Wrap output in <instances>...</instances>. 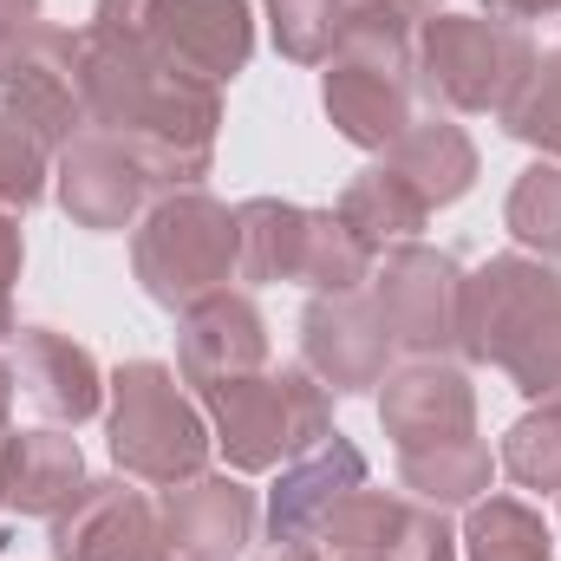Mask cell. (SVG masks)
Segmentation results:
<instances>
[{"instance_id":"e0dca14e","label":"cell","mask_w":561,"mask_h":561,"mask_svg":"<svg viewBox=\"0 0 561 561\" xmlns=\"http://www.w3.org/2000/svg\"><path fill=\"white\" fill-rule=\"evenodd\" d=\"M379 424L399 450L470 437L477 431V386L457 359H405L379 379Z\"/></svg>"},{"instance_id":"1f68e13d","label":"cell","mask_w":561,"mask_h":561,"mask_svg":"<svg viewBox=\"0 0 561 561\" xmlns=\"http://www.w3.org/2000/svg\"><path fill=\"white\" fill-rule=\"evenodd\" d=\"M490 13H503V20H556L561 13V0H490Z\"/></svg>"},{"instance_id":"603a6c76","label":"cell","mask_w":561,"mask_h":561,"mask_svg":"<svg viewBox=\"0 0 561 561\" xmlns=\"http://www.w3.org/2000/svg\"><path fill=\"white\" fill-rule=\"evenodd\" d=\"M399 483L431 510H470V503L490 496L496 457H490V444L477 431L470 437H444V444H419V450H399Z\"/></svg>"},{"instance_id":"484cf974","label":"cell","mask_w":561,"mask_h":561,"mask_svg":"<svg viewBox=\"0 0 561 561\" xmlns=\"http://www.w3.org/2000/svg\"><path fill=\"white\" fill-rule=\"evenodd\" d=\"M503 229L516 236L523 255H542L561 262V163H529L516 183H510V203H503Z\"/></svg>"},{"instance_id":"277c9868","label":"cell","mask_w":561,"mask_h":561,"mask_svg":"<svg viewBox=\"0 0 561 561\" xmlns=\"http://www.w3.org/2000/svg\"><path fill=\"white\" fill-rule=\"evenodd\" d=\"M412 92H419V59H412V26L373 7H353L340 46L327 53L320 72V105L333 131L359 150H392L412 125Z\"/></svg>"},{"instance_id":"cb8c5ba5","label":"cell","mask_w":561,"mask_h":561,"mask_svg":"<svg viewBox=\"0 0 561 561\" xmlns=\"http://www.w3.org/2000/svg\"><path fill=\"white\" fill-rule=\"evenodd\" d=\"M457 549H463V561H556L542 510H529L523 496H483V503H470Z\"/></svg>"},{"instance_id":"9c48e42d","label":"cell","mask_w":561,"mask_h":561,"mask_svg":"<svg viewBox=\"0 0 561 561\" xmlns=\"http://www.w3.org/2000/svg\"><path fill=\"white\" fill-rule=\"evenodd\" d=\"M419 59V92L431 112H503L510 92L523 85V72L536 66V46L516 20L503 13H431L419 20L412 39Z\"/></svg>"},{"instance_id":"44dd1931","label":"cell","mask_w":561,"mask_h":561,"mask_svg":"<svg viewBox=\"0 0 561 561\" xmlns=\"http://www.w3.org/2000/svg\"><path fill=\"white\" fill-rule=\"evenodd\" d=\"M386 163L419 190L431 209L470 196V183H477V144H470V131H463L450 112H424V118H412L405 138L386 150Z\"/></svg>"},{"instance_id":"ba28073f","label":"cell","mask_w":561,"mask_h":561,"mask_svg":"<svg viewBox=\"0 0 561 561\" xmlns=\"http://www.w3.org/2000/svg\"><path fill=\"white\" fill-rule=\"evenodd\" d=\"M85 26L131 39L170 72L216 85V92L236 72H249V59H255V7L249 0H99Z\"/></svg>"},{"instance_id":"5b68a950","label":"cell","mask_w":561,"mask_h":561,"mask_svg":"<svg viewBox=\"0 0 561 561\" xmlns=\"http://www.w3.org/2000/svg\"><path fill=\"white\" fill-rule=\"evenodd\" d=\"M105 437H112V463L157 490L203 477L216 450L203 405L183 392L176 366L163 359H125L105 379Z\"/></svg>"},{"instance_id":"4316f807","label":"cell","mask_w":561,"mask_h":561,"mask_svg":"<svg viewBox=\"0 0 561 561\" xmlns=\"http://www.w3.org/2000/svg\"><path fill=\"white\" fill-rule=\"evenodd\" d=\"M496 118L516 144H536L549 163H561V46L536 53V66L523 72V85L510 92V105Z\"/></svg>"},{"instance_id":"30bf717a","label":"cell","mask_w":561,"mask_h":561,"mask_svg":"<svg viewBox=\"0 0 561 561\" xmlns=\"http://www.w3.org/2000/svg\"><path fill=\"white\" fill-rule=\"evenodd\" d=\"M392 353L405 359H450L457 353V320H463V268L444 249L424 242H399L373 262L366 280Z\"/></svg>"},{"instance_id":"ac0fdd59","label":"cell","mask_w":561,"mask_h":561,"mask_svg":"<svg viewBox=\"0 0 561 561\" xmlns=\"http://www.w3.org/2000/svg\"><path fill=\"white\" fill-rule=\"evenodd\" d=\"M13 379L46 424H85L105 412V366L59 327L13 333Z\"/></svg>"},{"instance_id":"7c38bea8","label":"cell","mask_w":561,"mask_h":561,"mask_svg":"<svg viewBox=\"0 0 561 561\" xmlns=\"http://www.w3.org/2000/svg\"><path fill=\"white\" fill-rule=\"evenodd\" d=\"M53 561H170L163 516L138 477H85V490L53 516Z\"/></svg>"},{"instance_id":"3957f363","label":"cell","mask_w":561,"mask_h":561,"mask_svg":"<svg viewBox=\"0 0 561 561\" xmlns=\"http://www.w3.org/2000/svg\"><path fill=\"white\" fill-rule=\"evenodd\" d=\"M196 405L236 477L280 470V463L307 457L320 437H333V392L307 366H262L249 379L203 386Z\"/></svg>"},{"instance_id":"4fadbf2b","label":"cell","mask_w":561,"mask_h":561,"mask_svg":"<svg viewBox=\"0 0 561 561\" xmlns=\"http://www.w3.org/2000/svg\"><path fill=\"white\" fill-rule=\"evenodd\" d=\"M150 170L131 144L105 138V131H79L53 157V196L59 209L92 229V236H118V229H138L144 209H150Z\"/></svg>"},{"instance_id":"9a60e30c","label":"cell","mask_w":561,"mask_h":561,"mask_svg":"<svg viewBox=\"0 0 561 561\" xmlns=\"http://www.w3.org/2000/svg\"><path fill=\"white\" fill-rule=\"evenodd\" d=\"M157 516H163L170 561H242L249 542H255L262 503H255V490L236 470H222V477L203 470L190 483H170Z\"/></svg>"},{"instance_id":"4dcf8cb0","label":"cell","mask_w":561,"mask_h":561,"mask_svg":"<svg viewBox=\"0 0 561 561\" xmlns=\"http://www.w3.org/2000/svg\"><path fill=\"white\" fill-rule=\"evenodd\" d=\"M39 20H46V7H39V0H0V46H7V39H20V33H33Z\"/></svg>"},{"instance_id":"d590c367","label":"cell","mask_w":561,"mask_h":561,"mask_svg":"<svg viewBox=\"0 0 561 561\" xmlns=\"http://www.w3.org/2000/svg\"><path fill=\"white\" fill-rule=\"evenodd\" d=\"M320 561H386V556H320Z\"/></svg>"},{"instance_id":"2e32d148","label":"cell","mask_w":561,"mask_h":561,"mask_svg":"<svg viewBox=\"0 0 561 561\" xmlns=\"http://www.w3.org/2000/svg\"><path fill=\"white\" fill-rule=\"evenodd\" d=\"M268 366V320L249 294L222 287L203 294L196 307L176 313V379L190 392L222 386V379H249Z\"/></svg>"},{"instance_id":"7402d4cb","label":"cell","mask_w":561,"mask_h":561,"mask_svg":"<svg viewBox=\"0 0 561 561\" xmlns=\"http://www.w3.org/2000/svg\"><path fill=\"white\" fill-rule=\"evenodd\" d=\"M333 216H340L373 255H386V249H399V242H419V229L431 222V203L379 157V163H366V170L340 190Z\"/></svg>"},{"instance_id":"e575fe53","label":"cell","mask_w":561,"mask_h":561,"mask_svg":"<svg viewBox=\"0 0 561 561\" xmlns=\"http://www.w3.org/2000/svg\"><path fill=\"white\" fill-rule=\"evenodd\" d=\"M13 392H20V379H13V366L0 359V444H7V431H13Z\"/></svg>"},{"instance_id":"52a82bcc","label":"cell","mask_w":561,"mask_h":561,"mask_svg":"<svg viewBox=\"0 0 561 561\" xmlns=\"http://www.w3.org/2000/svg\"><path fill=\"white\" fill-rule=\"evenodd\" d=\"M236 229H242V280L249 287L294 280L307 294H359L379 262L333 209H307V203H280V196H249L236 209Z\"/></svg>"},{"instance_id":"f546056e","label":"cell","mask_w":561,"mask_h":561,"mask_svg":"<svg viewBox=\"0 0 561 561\" xmlns=\"http://www.w3.org/2000/svg\"><path fill=\"white\" fill-rule=\"evenodd\" d=\"M20 262H26V236H20V216H13V209H0V340H13V333H20V320H13Z\"/></svg>"},{"instance_id":"83f0119b","label":"cell","mask_w":561,"mask_h":561,"mask_svg":"<svg viewBox=\"0 0 561 561\" xmlns=\"http://www.w3.org/2000/svg\"><path fill=\"white\" fill-rule=\"evenodd\" d=\"M262 7H268L275 53L294 66H327V53L353 20V0H262Z\"/></svg>"},{"instance_id":"d6986e66","label":"cell","mask_w":561,"mask_h":561,"mask_svg":"<svg viewBox=\"0 0 561 561\" xmlns=\"http://www.w3.org/2000/svg\"><path fill=\"white\" fill-rule=\"evenodd\" d=\"M366 483V450L353 444V437H320L307 457H294V463H280L275 490H268V503H262V523H268V542H313L320 536V523L333 516V503L346 496V490H359Z\"/></svg>"},{"instance_id":"ffe728a7","label":"cell","mask_w":561,"mask_h":561,"mask_svg":"<svg viewBox=\"0 0 561 561\" xmlns=\"http://www.w3.org/2000/svg\"><path fill=\"white\" fill-rule=\"evenodd\" d=\"M85 490V450L66 424L7 431L0 444V510L7 516H59Z\"/></svg>"},{"instance_id":"836d02e7","label":"cell","mask_w":561,"mask_h":561,"mask_svg":"<svg viewBox=\"0 0 561 561\" xmlns=\"http://www.w3.org/2000/svg\"><path fill=\"white\" fill-rule=\"evenodd\" d=\"M242 561H320V549L313 542H268V549H255V556Z\"/></svg>"},{"instance_id":"8992f818","label":"cell","mask_w":561,"mask_h":561,"mask_svg":"<svg viewBox=\"0 0 561 561\" xmlns=\"http://www.w3.org/2000/svg\"><path fill=\"white\" fill-rule=\"evenodd\" d=\"M131 268L144 294L170 313L196 307L203 294H222L229 280H242L236 209L216 203L209 190H163L131 236Z\"/></svg>"},{"instance_id":"7a4b0ae2","label":"cell","mask_w":561,"mask_h":561,"mask_svg":"<svg viewBox=\"0 0 561 561\" xmlns=\"http://www.w3.org/2000/svg\"><path fill=\"white\" fill-rule=\"evenodd\" d=\"M457 353L510 373L523 399L561 392V262L542 255H490L463 275Z\"/></svg>"},{"instance_id":"6da1fadb","label":"cell","mask_w":561,"mask_h":561,"mask_svg":"<svg viewBox=\"0 0 561 561\" xmlns=\"http://www.w3.org/2000/svg\"><path fill=\"white\" fill-rule=\"evenodd\" d=\"M79 92H85V125L105 138L131 144L157 190H196L216 163L222 131V92L170 72L144 46L79 26Z\"/></svg>"},{"instance_id":"d6a6232c","label":"cell","mask_w":561,"mask_h":561,"mask_svg":"<svg viewBox=\"0 0 561 561\" xmlns=\"http://www.w3.org/2000/svg\"><path fill=\"white\" fill-rule=\"evenodd\" d=\"M353 7H373V13H392V20H405V26H419L437 13V0H353Z\"/></svg>"},{"instance_id":"d4e9b609","label":"cell","mask_w":561,"mask_h":561,"mask_svg":"<svg viewBox=\"0 0 561 561\" xmlns=\"http://www.w3.org/2000/svg\"><path fill=\"white\" fill-rule=\"evenodd\" d=\"M496 470H510L523 490H542L561 496V392L536 399L523 419L503 431V450H496Z\"/></svg>"},{"instance_id":"5bb4252c","label":"cell","mask_w":561,"mask_h":561,"mask_svg":"<svg viewBox=\"0 0 561 561\" xmlns=\"http://www.w3.org/2000/svg\"><path fill=\"white\" fill-rule=\"evenodd\" d=\"M300 366L333 399H359L392 373V340H386V320H379L366 287L307 300V313H300Z\"/></svg>"},{"instance_id":"8fae6325","label":"cell","mask_w":561,"mask_h":561,"mask_svg":"<svg viewBox=\"0 0 561 561\" xmlns=\"http://www.w3.org/2000/svg\"><path fill=\"white\" fill-rule=\"evenodd\" d=\"M0 112L13 125H26L53 157L85 125V92H79V33L39 20L33 33L0 46Z\"/></svg>"},{"instance_id":"f1b7e54d","label":"cell","mask_w":561,"mask_h":561,"mask_svg":"<svg viewBox=\"0 0 561 561\" xmlns=\"http://www.w3.org/2000/svg\"><path fill=\"white\" fill-rule=\"evenodd\" d=\"M46 190H53V150L0 112V209L26 216Z\"/></svg>"}]
</instances>
